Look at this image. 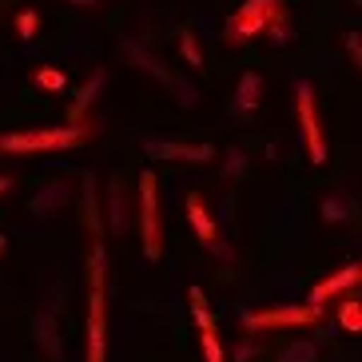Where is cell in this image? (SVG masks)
Segmentation results:
<instances>
[{
    "mask_svg": "<svg viewBox=\"0 0 362 362\" xmlns=\"http://www.w3.org/2000/svg\"><path fill=\"white\" fill-rule=\"evenodd\" d=\"M271 36V44H291L295 33H291V21H287V4L283 0H243L239 8L227 16V28H223V40L227 44H247L255 36Z\"/></svg>",
    "mask_w": 362,
    "mask_h": 362,
    "instance_id": "6da1fadb",
    "label": "cell"
},
{
    "mask_svg": "<svg viewBox=\"0 0 362 362\" xmlns=\"http://www.w3.org/2000/svg\"><path fill=\"white\" fill-rule=\"evenodd\" d=\"M92 124H60V128H24V132H4L0 151L4 156H44V151H68L92 139Z\"/></svg>",
    "mask_w": 362,
    "mask_h": 362,
    "instance_id": "7a4b0ae2",
    "label": "cell"
},
{
    "mask_svg": "<svg viewBox=\"0 0 362 362\" xmlns=\"http://www.w3.org/2000/svg\"><path fill=\"white\" fill-rule=\"evenodd\" d=\"M139 239H144V259L160 263L163 259V223H160V183L156 171H139Z\"/></svg>",
    "mask_w": 362,
    "mask_h": 362,
    "instance_id": "3957f363",
    "label": "cell"
},
{
    "mask_svg": "<svg viewBox=\"0 0 362 362\" xmlns=\"http://www.w3.org/2000/svg\"><path fill=\"white\" fill-rule=\"evenodd\" d=\"M295 116H298V128H303V144H307L310 163L322 168L327 163V132H322L319 104H315V84L310 80H298L295 84Z\"/></svg>",
    "mask_w": 362,
    "mask_h": 362,
    "instance_id": "277c9868",
    "label": "cell"
},
{
    "mask_svg": "<svg viewBox=\"0 0 362 362\" xmlns=\"http://www.w3.org/2000/svg\"><path fill=\"white\" fill-rule=\"evenodd\" d=\"M319 319H322V307H310V303H303V307L243 310V315H239L243 330H251V334H263V330H283V327H319Z\"/></svg>",
    "mask_w": 362,
    "mask_h": 362,
    "instance_id": "5b68a950",
    "label": "cell"
},
{
    "mask_svg": "<svg viewBox=\"0 0 362 362\" xmlns=\"http://www.w3.org/2000/svg\"><path fill=\"white\" fill-rule=\"evenodd\" d=\"M107 358V287H88V327H84V362Z\"/></svg>",
    "mask_w": 362,
    "mask_h": 362,
    "instance_id": "8992f818",
    "label": "cell"
},
{
    "mask_svg": "<svg viewBox=\"0 0 362 362\" xmlns=\"http://www.w3.org/2000/svg\"><path fill=\"white\" fill-rule=\"evenodd\" d=\"M148 160H163V163H211L215 148L211 144H180V139H144Z\"/></svg>",
    "mask_w": 362,
    "mask_h": 362,
    "instance_id": "52a82bcc",
    "label": "cell"
},
{
    "mask_svg": "<svg viewBox=\"0 0 362 362\" xmlns=\"http://www.w3.org/2000/svg\"><path fill=\"white\" fill-rule=\"evenodd\" d=\"M187 223H192V231H195V239H199L211 255H227V247H223V239H219V227H215V219H211V211H207V203H203V195H187Z\"/></svg>",
    "mask_w": 362,
    "mask_h": 362,
    "instance_id": "ba28073f",
    "label": "cell"
},
{
    "mask_svg": "<svg viewBox=\"0 0 362 362\" xmlns=\"http://www.w3.org/2000/svg\"><path fill=\"white\" fill-rule=\"evenodd\" d=\"M358 279H362V267H358V263H346L342 271L319 279V283L310 287V307H322V303H330V298L346 295L351 287H358Z\"/></svg>",
    "mask_w": 362,
    "mask_h": 362,
    "instance_id": "9c48e42d",
    "label": "cell"
},
{
    "mask_svg": "<svg viewBox=\"0 0 362 362\" xmlns=\"http://www.w3.org/2000/svg\"><path fill=\"white\" fill-rule=\"evenodd\" d=\"M128 187H124V175H112L107 180V215H104V231L112 235H124L128 227Z\"/></svg>",
    "mask_w": 362,
    "mask_h": 362,
    "instance_id": "30bf717a",
    "label": "cell"
},
{
    "mask_svg": "<svg viewBox=\"0 0 362 362\" xmlns=\"http://www.w3.org/2000/svg\"><path fill=\"white\" fill-rule=\"evenodd\" d=\"M33 339L40 342V351L48 354V362H60L64 358V346H60V330H56V319L48 310H40L33 319Z\"/></svg>",
    "mask_w": 362,
    "mask_h": 362,
    "instance_id": "8fae6325",
    "label": "cell"
},
{
    "mask_svg": "<svg viewBox=\"0 0 362 362\" xmlns=\"http://www.w3.org/2000/svg\"><path fill=\"white\" fill-rule=\"evenodd\" d=\"M104 80H107V72L104 68H96L92 72V80H88L80 92H76V100H72V107H68V124H84V116H88V107L100 100V92H104Z\"/></svg>",
    "mask_w": 362,
    "mask_h": 362,
    "instance_id": "7c38bea8",
    "label": "cell"
},
{
    "mask_svg": "<svg viewBox=\"0 0 362 362\" xmlns=\"http://www.w3.org/2000/svg\"><path fill=\"white\" fill-rule=\"evenodd\" d=\"M64 203H68V187L64 183H48V187H40V192L33 195L28 211H33L36 219H52L56 211H64Z\"/></svg>",
    "mask_w": 362,
    "mask_h": 362,
    "instance_id": "4fadbf2b",
    "label": "cell"
},
{
    "mask_svg": "<svg viewBox=\"0 0 362 362\" xmlns=\"http://www.w3.org/2000/svg\"><path fill=\"white\" fill-rule=\"evenodd\" d=\"M354 199L346 192H330L327 199H322V207H319V215H322V223H330V227H339V223H351L354 219Z\"/></svg>",
    "mask_w": 362,
    "mask_h": 362,
    "instance_id": "5bb4252c",
    "label": "cell"
},
{
    "mask_svg": "<svg viewBox=\"0 0 362 362\" xmlns=\"http://www.w3.org/2000/svg\"><path fill=\"white\" fill-rule=\"evenodd\" d=\"M259 100H263V76L259 72H243L239 76V88H235V112H255Z\"/></svg>",
    "mask_w": 362,
    "mask_h": 362,
    "instance_id": "9a60e30c",
    "label": "cell"
},
{
    "mask_svg": "<svg viewBox=\"0 0 362 362\" xmlns=\"http://www.w3.org/2000/svg\"><path fill=\"white\" fill-rule=\"evenodd\" d=\"M124 56H128V60H132V64L139 68V72L156 76V80H160V84H171V80H175V76H171L168 68H163L160 60H156V56L148 52V48H139V44H124Z\"/></svg>",
    "mask_w": 362,
    "mask_h": 362,
    "instance_id": "2e32d148",
    "label": "cell"
},
{
    "mask_svg": "<svg viewBox=\"0 0 362 362\" xmlns=\"http://www.w3.org/2000/svg\"><path fill=\"white\" fill-rule=\"evenodd\" d=\"M187 307H192V322L199 330H215V315H211V303L199 287H187Z\"/></svg>",
    "mask_w": 362,
    "mask_h": 362,
    "instance_id": "e0dca14e",
    "label": "cell"
},
{
    "mask_svg": "<svg viewBox=\"0 0 362 362\" xmlns=\"http://www.w3.org/2000/svg\"><path fill=\"white\" fill-rule=\"evenodd\" d=\"M275 362H319V346H315L310 339H295L291 346H283V351H279Z\"/></svg>",
    "mask_w": 362,
    "mask_h": 362,
    "instance_id": "ac0fdd59",
    "label": "cell"
},
{
    "mask_svg": "<svg viewBox=\"0 0 362 362\" xmlns=\"http://www.w3.org/2000/svg\"><path fill=\"white\" fill-rule=\"evenodd\" d=\"M339 327L346 330V334H358L362 330V307H358V298H346L339 307Z\"/></svg>",
    "mask_w": 362,
    "mask_h": 362,
    "instance_id": "d6986e66",
    "label": "cell"
},
{
    "mask_svg": "<svg viewBox=\"0 0 362 362\" xmlns=\"http://www.w3.org/2000/svg\"><path fill=\"white\" fill-rule=\"evenodd\" d=\"M247 163H251V160L243 156V148H231V151H227V160H223V180L227 183H239L247 175Z\"/></svg>",
    "mask_w": 362,
    "mask_h": 362,
    "instance_id": "ffe728a7",
    "label": "cell"
},
{
    "mask_svg": "<svg viewBox=\"0 0 362 362\" xmlns=\"http://www.w3.org/2000/svg\"><path fill=\"white\" fill-rule=\"evenodd\" d=\"M36 33H40V12H36V8H21V12H16V36H21V40H33Z\"/></svg>",
    "mask_w": 362,
    "mask_h": 362,
    "instance_id": "44dd1931",
    "label": "cell"
},
{
    "mask_svg": "<svg viewBox=\"0 0 362 362\" xmlns=\"http://www.w3.org/2000/svg\"><path fill=\"white\" fill-rule=\"evenodd\" d=\"M199 342H203V358L207 362H227V351L219 342V330H199Z\"/></svg>",
    "mask_w": 362,
    "mask_h": 362,
    "instance_id": "7402d4cb",
    "label": "cell"
},
{
    "mask_svg": "<svg viewBox=\"0 0 362 362\" xmlns=\"http://www.w3.org/2000/svg\"><path fill=\"white\" fill-rule=\"evenodd\" d=\"M36 84H40L44 92H64V88H68V76L60 72V68H40V72H36Z\"/></svg>",
    "mask_w": 362,
    "mask_h": 362,
    "instance_id": "603a6c76",
    "label": "cell"
},
{
    "mask_svg": "<svg viewBox=\"0 0 362 362\" xmlns=\"http://www.w3.org/2000/svg\"><path fill=\"white\" fill-rule=\"evenodd\" d=\"M180 52H183V60H187L195 72L203 68V52H199V40H195V33H183V36H180Z\"/></svg>",
    "mask_w": 362,
    "mask_h": 362,
    "instance_id": "cb8c5ba5",
    "label": "cell"
},
{
    "mask_svg": "<svg viewBox=\"0 0 362 362\" xmlns=\"http://www.w3.org/2000/svg\"><path fill=\"white\" fill-rule=\"evenodd\" d=\"M346 52H351L354 68H358L362 64V40H358V33H346Z\"/></svg>",
    "mask_w": 362,
    "mask_h": 362,
    "instance_id": "d4e9b609",
    "label": "cell"
},
{
    "mask_svg": "<svg viewBox=\"0 0 362 362\" xmlns=\"http://www.w3.org/2000/svg\"><path fill=\"white\" fill-rule=\"evenodd\" d=\"M255 346H239V351H235V362H251V358H255Z\"/></svg>",
    "mask_w": 362,
    "mask_h": 362,
    "instance_id": "484cf974",
    "label": "cell"
},
{
    "mask_svg": "<svg viewBox=\"0 0 362 362\" xmlns=\"http://www.w3.org/2000/svg\"><path fill=\"white\" fill-rule=\"evenodd\" d=\"M12 192V175H0V195H8Z\"/></svg>",
    "mask_w": 362,
    "mask_h": 362,
    "instance_id": "4316f807",
    "label": "cell"
},
{
    "mask_svg": "<svg viewBox=\"0 0 362 362\" xmlns=\"http://www.w3.org/2000/svg\"><path fill=\"white\" fill-rule=\"evenodd\" d=\"M68 4H76V8H96V0H68Z\"/></svg>",
    "mask_w": 362,
    "mask_h": 362,
    "instance_id": "83f0119b",
    "label": "cell"
},
{
    "mask_svg": "<svg viewBox=\"0 0 362 362\" xmlns=\"http://www.w3.org/2000/svg\"><path fill=\"white\" fill-rule=\"evenodd\" d=\"M4 247H8V239H4V235H0V255H4Z\"/></svg>",
    "mask_w": 362,
    "mask_h": 362,
    "instance_id": "f1b7e54d",
    "label": "cell"
}]
</instances>
